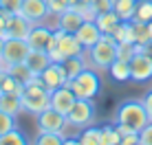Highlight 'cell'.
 <instances>
[{
  "label": "cell",
  "mask_w": 152,
  "mask_h": 145,
  "mask_svg": "<svg viewBox=\"0 0 152 145\" xmlns=\"http://www.w3.org/2000/svg\"><path fill=\"white\" fill-rule=\"evenodd\" d=\"M46 4H49V15L57 18L60 13H64L71 7V0H46Z\"/></svg>",
  "instance_id": "cell-31"
},
{
  "label": "cell",
  "mask_w": 152,
  "mask_h": 145,
  "mask_svg": "<svg viewBox=\"0 0 152 145\" xmlns=\"http://www.w3.org/2000/svg\"><path fill=\"white\" fill-rule=\"evenodd\" d=\"M20 13L27 20H31L33 24H38L49 18V4H46V0H22Z\"/></svg>",
  "instance_id": "cell-14"
},
{
  "label": "cell",
  "mask_w": 152,
  "mask_h": 145,
  "mask_svg": "<svg viewBox=\"0 0 152 145\" xmlns=\"http://www.w3.org/2000/svg\"><path fill=\"white\" fill-rule=\"evenodd\" d=\"M53 31L55 29L46 27L44 22L33 24L31 31H29V35H27L29 46H31V49H35V51H46V49H49V44H51V40H53Z\"/></svg>",
  "instance_id": "cell-11"
},
{
  "label": "cell",
  "mask_w": 152,
  "mask_h": 145,
  "mask_svg": "<svg viewBox=\"0 0 152 145\" xmlns=\"http://www.w3.org/2000/svg\"><path fill=\"white\" fill-rule=\"evenodd\" d=\"M139 136H141V145H152V121L139 132Z\"/></svg>",
  "instance_id": "cell-36"
},
{
  "label": "cell",
  "mask_w": 152,
  "mask_h": 145,
  "mask_svg": "<svg viewBox=\"0 0 152 145\" xmlns=\"http://www.w3.org/2000/svg\"><path fill=\"white\" fill-rule=\"evenodd\" d=\"M86 57L95 70H108V66L117 59V40L113 35H102V40L86 51Z\"/></svg>",
  "instance_id": "cell-4"
},
{
  "label": "cell",
  "mask_w": 152,
  "mask_h": 145,
  "mask_svg": "<svg viewBox=\"0 0 152 145\" xmlns=\"http://www.w3.org/2000/svg\"><path fill=\"white\" fill-rule=\"evenodd\" d=\"M35 117H38V132H64L69 128L66 115H62L60 110H55L51 106Z\"/></svg>",
  "instance_id": "cell-8"
},
{
  "label": "cell",
  "mask_w": 152,
  "mask_h": 145,
  "mask_svg": "<svg viewBox=\"0 0 152 145\" xmlns=\"http://www.w3.org/2000/svg\"><path fill=\"white\" fill-rule=\"evenodd\" d=\"M134 53H139V46L134 42H117V57L130 62L134 57Z\"/></svg>",
  "instance_id": "cell-29"
},
{
  "label": "cell",
  "mask_w": 152,
  "mask_h": 145,
  "mask_svg": "<svg viewBox=\"0 0 152 145\" xmlns=\"http://www.w3.org/2000/svg\"><path fill=\"white\" fill-rule=\"evenodd\" d=\"M141 101H143L145 112H148V117H150V121H152V88H150V90L143 95V99H141Z\"/></svg>",
  "instance_id": "cell-37"
},
{
  "label": "cell",
  "mask_w": 152,
  "mask_h": 145,
  "mask_svg": "<svg viewBox=\"0 0 152 145\" xmlns=\"http://www.w3.org/2000/svg\"><path fill=\"white\" fill-rule=\"evenodd\" d=\"M134 7H137V0H113V11L121 20H132Z\"/></svg>",
  "instance_id": "cell-25"
},
{
  "label": "cell",
  "mask_w": 152,
  "mask_h": 145,
  "mask_svg": "<svg viewBox=\"0 0 152 145\" xmlns=\"http://www.w3.org/2000/svg\"><path fill=\"white\" fill-rule=\"evenodd\" d=\"M0 9H2V4H0Z\"/></svg>",
  "instance_id": "cell-42"
},
{
  "label": "cell",
  "mask_w": 152,
  "mask_h": 145,
  "mask_svg": "<svg viewBox=\"0 0 152 145\" xmlns=\"http://www.w3.org/2000/svg\"><path fill=\"white\" fill-rule=\"evenodd\" d=\"M0 4L7 13H20L22 9V0H0Z\"/></svg>",
  "instance_id": "cell-33"
},
{
  "label": "cell",
  "mask_w": 152,
  "mask_h": 145,
  "mask_svg": "<svg viewBox=\"0 0 152 145\" xmlns=\"http://www.w3.org/2000/svg\"><path fill=\"white\" fill-rule=\"evenodd\" d=\"M9 15H11V13H7L4 9H0V35H4V29H7V20H9Z\"/></svg>",
  "instance_id": "cell-38"
},
{
  "label": "cell",
  "mask_w": 152,
  "mask_h": 145,
  "mask_svg": "<svg viewBox=\"0 0 152 145\" xmlns=\"http://www.w3.org/2000/svg\"><path fill=\"white\" fill-rule=\"evenodd\" d=\"M137 143H141L139 132H124L121 134V145H137Z\"/></svg>",
  "instance_id": "cell-34"
},
{
  "label": "cell",
  "mask_w": 152,
  "mask_h": 145,
  "mask_svg": "<svg viewBox=\"0 0 152 145\" xmlns=\"http://www.w3.org/2000/svg\"><path fill=\"white\" fill-rule=\"evenodd\" d=\"M84 20H86V18H84V15L77 11L75 7H69L64 13L57 15V20H55V29H62V31H69V33H75V31L82 27Z\"/></svg>",
  "instance_id": "cell-16"
},
{
  "label": "cell",
  "mask_w": 152,
  "mask_h": 145,
  "mask_svg": "<svg viewBox=\"0 0 152 145\" xmlns=\"http://www.w3.org/2000/svg\"><path fill=\"white\" fill-rule=\"evenodd\" d=\"M93 9H95V15L102 13V11H110L113 0H93Z\"/></svg>",
  "instance_id": "cell-35"
},
{
  "label": "cell",
  "mask_w": 152,
  "mask_h": 145,
  "mask_svg": "<svg viewBox=\"0 0 152 145\" xmlns=\"http://www.w3.org/2000/svg\"><path fill=\"white\" fill-rule=\"evenodd\" d=\"M77 141L82 145H104V134L99 125H88L82 128L80 134H77Z\"/></svg>",
  "instance_id": "cell-20"
},
{
  "label": "cell",
  "mask_w": 152,
  "mask_h": 145,
  "mask_svg": "<svg viewBox=\"0 0 152 145\" xmlns=\"http://www.w3.org/2000/svg\"><path fill=\"white\" fill-rule=\"evenodd\" d=\"M102 31H99V27H97V22L95 20H84L82 22V27L75 31V38L80 40V44L84 46V51H88L93 44H97L99 40H102Z\"/></svg>",
  "instance_id": "cell-13"
},
{
  "label": "cell",
  "mask_w": 152,
  "mask_h": 145,
  "mask_svg": "<svg viewBox=\"0 0 152 145\" xmlns=\"http://www.w3.org/2000/svg\"><path fill=\"white\" fill-rule=\"evenodd\" d=\"M4 72H9V75H13L18 81H22L24 86L29 84V81H33L35 79V75L31 72V68L24 62H20V64H9V66H4Z\"/></svg>",
  "instance_id": "cell-21"
},
{
  "label": "cell",
  "mask_w": 152,
  "mask_h": 145,
  "mask_svg": "<svg viewBox=\"0 0 152 145\" xmlns=\"http://www.w3.org/2000/svg\"><path fill=\"white\" fill-rule=\"evenodd\" d=\"M77 101V95L73 92V88L66 84V86H60L51 92V108L60 110L62 115H69V110L73 108V103Z\"/></svg>",
  "instance_id": "cell-12"
},
{
  "label": "cell",
  "mask_w": 152,
  "mask_h": 145,
  "mask_svg": "<svg viewBox=\"0 0 152 145\" xmlns=\"http://www.w3.org/2000/svg\"><path fill=\"white\" fill-rule=\"evenodd\" d=\"M38 77H40L42 84H44V88H46V90H51V92H53L55 88L69 84V75H66V68H64L62 62H51V64L46 66Z\"/></svg>",
  "instance_id": "cell-9"
},
{
  "label": "cell",
  "mask_w": 152,
  "mask_h": 145,
  "mask_svg": "<svg viewBox=\"0 0 152 145\" xmlns=\"http://www.w3.org/2000/svg\"><path fill=\"white\" fill-rule=\"evenodd\" d=\"M35 145H66L64 132H38Z\"/></svg>",
  "instance_id": "cell-26"
},
{
  "label": "cell",
  "mask_w": 152,
  "mask_h": 145,
  "mask_svg": "<svg viewBox=\"0 0 152 145\" xmlns=\"http://www.w3.org/2000/svg\"><path fill=\"white\" fill-rule=\"evenodd\" d=\"M0 90L2 92H15V95H22L24 90V84L22 81H18L13 75H9V72H0Z\"/></svg>",
  "instance_id": "cell-24"
},
{
  "label": "cell",
  "mask_w": 152,
  "mask_h": 145,
  "mask_svg": "<svg viewBox=\"0 0 152 145\" xmlns=\"http://www.w3.org/2000/svg\"><path fill=\"white\" fill-rule=\"evenodd\" d=\"M69 86L73 88V92H75L77 97H82V99H95L99 95V90H102V79H99L97 70L95 68H84L77 77H73L69 81Z\"/></svg>",
  "instance_id": "cell-5"
},
{
  "label": "cell",
  "mask_w": 152,
  "mask_h": 145,
  "mask_svg": "<svg viewBox=\"0 0 152 145\" xmlns=\"http://www.w3.org/2000/svg\"><path fill=\"white\" fill-rule=\"evenodd\" d=\"M31 27H33V22L27 20L22 13H11V15H9V20H7L4 38H22V40H27Z\"/></svg>",
  "instance_id": "cell-15"
},
{
  "label": "cell",
  "mask_w": 152,
  "mask_h": 145,
  "mask_svg": "<svg viewBox=\"0 0 152 145\" xmlns=\"http://www.w3.org/2000/svg\"><path fill=\"white\" fill-rule=\"evenodd\" d=\"M95 101L93 99H82L77 97V101L73 103V108L66 115V121H69V128H75V130H82V128H88L95 123Z\"/></svg>",
  "instance_id": "cell-6"
},
{
  "label": "cell",
  "mask_w": 152,
  "mask_h": 145,
  "mask_svg": "<svg viewBox=\"0 0 152 145\" xmlns=\"http://www.w3.org/2000/svg\"><path fill=\"white\" fill-rule=\"evenodd\" d=\"M62 64H64L66 75H69V81H71L73 77H77V75H80V72L88 66V64H86V53H84V55H73V57H66Z\"/></svg>",
  "instance_id": "cell-22"
},
{
  "label": "cell",
  "mask_w": 152,
  "mask_h": 145,
  "mask_svg": "<svg viewBox=\"0 0 152 145\" xmlns=\"http://www.w3.org/2000/svg\"><path fill=\"white\" fill-rule=\"evenodd\" d=\"M0 110L9 112V115H13V117H18L20 112H24L20 95H15V92H0Z\"/></svg>",
  "instance_id": "cell-19"
},
{
  "label": "cell",
  "mask_w": 152,
  "mask_h": 145,
  "mask_svg": "<svg viewBox=\"0 0 152 145\" xmlns=\"http://www.w3.org/2000/svg\"><path fill=\"white\" fill-rule=\"evenodd\" d=\"M11 128H15V117L9 115V112H4V110H0V136L7 134Z\"/></svg>",
  "instance_id": "cell-32"
},
{
  "label": "cell",
  "mask_w": 152,
  "mask_h": 145,
  "mask_svg": "<svg viewBox=\"0 0 152 145\" xmlns=\"http://www.w3.org/2000/svg\"><path fill=\"white\" fill-rule=\"evenodd\" d=\"M24 64H27L29 68H31V72L38 77L40 72L51 64V57H49V53H46V51H35V49H31L29 55H27V59H24Z\"/></svg>",
  "instance_id": "cell-17"
},
{
  "label": "cell",
  "mask_w": 152,
  "mask_h": 145,
  "mask_svg": "<svg viewBox=\"0 0 152 145\" xmlns=\"http://www.w3.org/2000/svg\"><path fill=\"white\" fill-rule=\"evenodd\" d=\"M108 75H110L115 81H128L130 79V62L117 57L110 66H108Z\"/></svg>",
  "instance_id": "cell-23"
},
{
  "label": "cell",
  "mask_w": 152,
  "mask_h": 145,
  "mask_svg": "<svg viewBox=\"0 0 152 145\" xmlns=\"http://www.w3.org/2000/svg\"><path fill=\"white\" fill-rule=\"evenodd\" d=\"M130 79L143 84V81L152 79V57H148L145 53H134V57L130 59Z\"/></svg>",
  "instance_id": "cell-10"
},
{
  "label": "cell",
  "mask_w": 152,
  "mask_h": 145,
  "mask_svg": "<svg viewBox=\"0 0 152 145\" xmlns=\"http://www.w3.org/2000/svg\"><path fill=\"white\" fill-rule=\"evenodd\" d=\"M132 20L134 22H152V0H137Z\"/></svg>",
  "instance_id": "cell-27"
},
{
  "label": "cell",
  "mask_w": 152,
  "mask_h": 145,
  "mask_svg": "<svg viewBox=\"0 0 152 145\" xmlns=\"http://www.w3.org/2000/svg\"><path fill=\"white\" fill-rule=\"evenodd\" d=\"M2 49H4V35H0V57H2Z\"/></svg>",
  "instance_id": "cell-40"
},
{
  "label": "cell",
  "mask_w": 152,
  "mask_h": 145,
  "mask_svg": "<svg viewBox=\"0 0 152 145\" xmlns=\"http://www.w3.org/2000/svg\"><path fill=\"white\" fill-rule=\"evenodd\" d=\"M46 53H49L51 62H64L66 57H73V55H84L86 51H84V46L80 44V40L75 38V33L55 29L53 40H51Z\"/></svg>",
  "instance_id": "cell-2"
},
{
  "label": "cell",
  "mask_w": 152,
  "mask_h": 145,
  "mask_svg": "<svg viewBox=\"0 0 152 145\" xmlns=\"http://www.w3.org/2000/svg\"><path fill=\"white\" fill-rule=\"evenodd\" d=\"M139 51H141V53H145L148 57H152V40H150V42H145V44H141Z\"/></svg>",
  "instance_id": "cell-39"
},
{
  "label": "cell",
  "mask_w": 152,
  "mask_h": 145,
  "mask_svg": "<svg viewBox=\"0 0 152 145\" xmlns=\"http://www.w3.org/2000/svg\"><path fill=\"white\" fill-rule=\"evenodd\" d=\"M4 70V64H2V59H0V72H2Z\"/></svg>",
  "instance_id": "cell-41"
},
{
  "label": "cell",
  "mask_w": 152,
  "mask_h": 145,
  "mask_svg": "<svg viewBox=\"0 0 152 145\" xmlns=\"http://www.w3.org/2000/svg\"><path fill=\"white\" fill-rule=\"evenodd\" d=\"M27 143H29L27 134L22 130H18V128H11L7 134L0 136V145H27Z\"/></svg>",
  "instance_id": "cell-28"
},
{
  "label": "cell",
  "mask_w": 152,
  "mask_h": 145,
  "mask_svg": "<svg viewBox=\"0 0 152 145\" xmlns=\"http://www.w3.org/2000/svg\"><path fill=\"white\" fill-rule=\"evenodd\" d=\"M97 22V27H99V31H102L104 35H113L115 33V29L119 27V22H121V18H119L117 13L113 11H102V13H97L95 18H93Z\"/></svg>",
  "instance_id": "cell-18"
},
{
  "label": "cell",
  "mask_w": 152,
  "mask_h": 145,
  "mask_svg": "<svg viewBox=\"0 0 152 145\" xmlns=\"http://www.w3.org/2000/svg\"><path fill=\"white\" fill-rule=\"evenodd\" d=\"M102 134H104V145H117L121 143V132L117 130V125H102Z\"/></svg>",
  "instance_id": "cell-30"
},
{
  "label": "cell",
  "mask_w": 152,
  "mask_h": 145,
  "mask_svg": "<svg viewBox=\"0 0 152 145\" xmlns=\"http://www.w3.org/2000/svg\"><path fill=\"white\" fill-rule=\"evenodd\" d=\"M31 46L27 40L22 38H4V49H2V64L9 66V64H20V62L27 59Z\"/></svg>",
  "instance_id": "cell-7"
},
{
  "label": "cell",
  "mask_w": 152,
  "mask_h": 145,
  "mask_svg": "<svg viewBox=\"0 0 152 145\" xmlns=\"http://www.w3.org/2000/svg\"><path fill=\"white\" fill-rule=\"evenodd\" d=\"M0 92H2V90H0Z\"/></svg>",
  "instance_id": "cell-43"
},
{
  "label": "cell",
  "mask_w": 152,
  "mask_h": 145,
  "mask_svg": "<svg viewBox=\"0 0 152 145\" xmlns=\"http://www.w3.org/2000/svg\"><path fill=\"white\" fill-rule=\"evenodd\" d=\"M150 123V117L145 112V106L141 99H126L119 103L117 115H115V125L119 132H141Z\"/></svg>",
  "instance_id": "cell-1"
},
{
  "label": "cell",
  "mask_w": 152,
  "mask_h": 145,
  "mask_svg": "<svg viewBox=\"0 0 152 145\" xmlns=\"http://www.w3.org/2000/svg\"><path fill=\"white\" fill-rule=\"evenodd\" d=\"M20 99H22L24 112L40 115L42 110H46V108L51 106V90H46L44 84L40 81V77H35L33 81H29V84L24 86Z\"/></svg>",
  "instance_id": "cell-3"
}]
</instances>
